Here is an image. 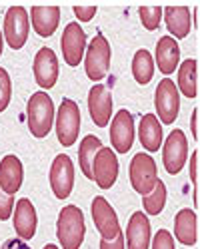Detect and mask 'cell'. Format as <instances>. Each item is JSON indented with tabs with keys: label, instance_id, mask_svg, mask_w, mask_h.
Wrapping results in <instances>:
<instances>
[{
	"label": "cell",
	"instance_id": "cell-1",
	"mask_svg": "<svg viewBox=\"0 0 200 249\" xmlns=\"http://www.w3.org/2000/svg\"><path fill=\"white\" fill-rule=\"evenodd\" d=\"M84 215L76 205H66L58 213V223H56V233L58 241L64 249H78L84 241Z\"/></svg>",
	"mask_w": 200,
	"mask_h": 249
},
{
	"label": "cell",
	"instance_id": "cell-2",
	"mask_svg": "<svg viewBox=\"0 0 200 249\" xmlns=\"http://www.w3.org/2000/svg\"><path fill=\"white\" fill-rule=\"evenodd\" d=\"M26 116H28V130L34 138H46L48 132L52 130L54 124V104L52 98L46 92H36L30 96L28 106H26Z\"/></svg>",
	"mask_w": 200,
	"mask_h": 249
},
{
	"label": "cell",
	"instance_id": "cell-3",
	"mask_svg": "<svg viewBox=\"0 0 200 249\" xmlns=\"http://www.w3.org/2000/svg\"><path fill=\"white\" fill-rule=\"evenodd\" d=\"M110 58H112V52H110L108 40L102 34H96L86 48V58H84L86 76L92 82L104 80L110 68Z\"/></svg>",
	"mask_w": 200,
	"mask_h": 249
},
{
	"label": "cell",
	"instance_id": "cell-4",
	"mask_svg": "<svg viewBox=\"0 0 200 249\" xmlns=\"http://www.w3.org/2000/svg\"><path fill=\"white\" fill-rule=\"evenodd\" d=\"M80 132V110L74 100L64 98L56 114V136L64 148H70Z\"/></svg>",
	"mask_w": 200,
	"mask_h": 249
},
{
	"label": "cell",
	"instance_id": "cell-5",
	"mask_svg": "<svg viewBox=\"0 0 200 249\" xmlns=\"http://www.w3.org/2000/svg\"><path fill=\"white\" fill-rule=\"evenodd\" d=\"M128 172H130V183H132L134 192H138L140 196H148L154 190V185L158 181L156 161L148 154H144V152L136 154L130 161Z\"/></svg>",
	"mask_w": 200,
	"mask_h": 249
},
{
	"label": "cell",
	"instance_id": "cell-6",
	"mask_svg": "<svg viewBox=\"0 0 200 249\" xmlns=\"http://www.w3.org/2000/svg\"><path fill=\"white\" fill-rule=\"evenodd\" d=\"M30 32V22H28V12L24 6H10L4 16V38L12 50H20Z\"/></svg>",
	"mask_w": 200,
	"mask_h": 249
},
{
	"label": "cell",
	"instance_id": "cell-7",
	"mask_svg": "<svg viewBox=\"0 0 200 249\" xmlns=\"http://www.w3.org/2000/svg\"><path fill=\"white\" fill-rule=\"evenodd\" d=\"M154 106H156V114L160 116V122L166 124V126L174 124V120L178 118V110H180V94L170 78L160 80V84L156 86Z\"/></svg>",
	"mask_w": 200,
	"mask_h": 249
},
{
	"label": "cell",
	"instance_id": "cell-8",
	"mask_svg": "<svg viewBox=\"0 0 200 249\" xmlns=\"http://www.w3.org/2000/svg\"><path fill=\"white\" fill-rule=\"evenodd\" d=\"M188 158V142L182 130H174L164 142L162 148V161H164V170L170 176L180 174V170L184 168Z\"/></svg>",
	"mask_w": 200,
	"mask_h": 249
},
{
	"label": "cell",
	"instance_id": "cell-9",
	"mask_svg": "<svg viewBox=\"0 0 200 249\" xmlns=\"http://www.w3.org/2000/svg\"><path fill=\"white\" fill-rule=\"evenodd\" d=\"M50 188L58 199H66L74 188V165L66 154H58L50 165Z\"/></svg>",
	"mask_w": 200,
	"mask_h": 249
},
{
	"label": "cell",
	"instance_id": "cell-10",
	"mask_svg": "<svg viewBox=\"0 0 200 249\" xmlns=\"http://www.w3.org/2000/svg\"><path fill=\"white\" fill-rule=\"evenodd\" d=\"M118 178V160L112 148H100L92 161V179L100 190H110Z\"/></svg>",
	"mask_w": 200,
	"mask_h": 249
},
{
	"label": "cell",
	"instance_id": "cell-11",
	"mask_svg": "<svg viewBox=\"0 0 200 249\" xmlns=\"http://www.w3.org/2000/svg\"><path fill=\"white\" fill-rule=\"evenodd\" d=\"M60 46H62V54H64L66 64L72 68L78 66L84 52H86V32L80 28L78 22L66 24L62 38H60Z\"/></svg>",
	"mask_w": 200,
	"mask_h": 249
},
{
	"label": "cell",
	"instance_id": "cell-12",
	"mask_svg": "<svg viewBox=\"0 0 200 249\" xmlns=\"http://www.w3.org/2000/svg\"><path fill=\"white\" fill-rule=\"evenodd\" d=\"M92 219L102 239H114L120 233L118 215L102 196H96L92 199Z\"/></svg>",
	"mask_w": 200,
	"mask_h": 249
},
{
	"label": "cell",
	"instance_id": "cell-13",
	"mask_svg": "<svg viewBox=\"0 0 200 249\" xmlns=\"http://www.w3.org/2000/svg\"><path fill=\"white\" fill-rule=\"evenodd\" d=\"M110 142L118 154H128L134 143V118L128 110H120L112 118L110 126Z\"/></svg>",
	"mask_w": 200,
	"mask_h": 249
},
{
	"label": "cell",
	"instance_id": "cell-14",
	"mask_svg": "<svg viewBox=\"0 0 200 249\" xmlns=\"http://www.w3.org/2000/svg\"><path fill=\"white\" fill-rule=\"evenodd\" d=\"M88 110L98 128H106L112 118V96L106 86L94 84L88 92Z\"/></svg>",
	"mask_w": 200,
	"mask_h": 249
},
{
	"label": "cell",
	"instance_id": "cell-15",
	"mask_svg": "<svg viewBox=\"0 0 200 249\" xmlns=\"http://www.w3.org/2000/svg\"><path fill=\"white\" fill-rule=\"evenodd\" d=\"M34 78L36 84L50 90L58 80V58L50 48H40L34 56Z\"/></svg>",
	"mask_w": 200,
	"mask_h": 249
},
{
	"label": "cell",
	"instance_id": "cell-16",
	"mask_svg": "<svg viewBox=\"0 0 200 249\" xmlns=\"http://www.w3.org/2000/svg\"><path fill=\"white\" fill-rule=\"evenodd\" d=\"M12 221H14V230L18 233L20 239H32L34 233H36V210L30 199L22 197L16 201V210H14V215H12Z\"/></svg>",
	"mask_w": 200,
	"mask_h": 249
},
{
	"label": "cell",
	"instance_id": "cell-17",
	"mask_svg": "<svg viewBox=\"0 0 200 249\" xmlns=\"http://www.w3.org/2000/svg\"><path fill=\"white\" fill-rule=\"evenodd\" d=\"M24 170H22V161L16 156L8 154L0 161V188H2L8 196H14L20 185H22Z\"/></svg>",
	"mask_w": 200,
	"mask_h": 249
},
{
	"label": "cell",
	"instance_id": "cell-18",
	"mask_svg": "<svg viewBox=\"0 0 200 249\" xmlns=\"http://www.w3.org/2000/svg\"><path fill=\"white\" fill-rule=\"evenodd\" d=\"M128 249H148L150 245V221L144 212H134L126 227Z\"/></svg>",
	"mask_w": 200,
	"mask_h": 249
},
{
	"label": "cell",
	"instance_id": "cell-19",
	"mask_svg": "<svg viewBox=\"0 0 200 249\" xmlns=\"http://www.w3.org/2000/svg\"><path fill=\"white\" fill-rule=\"evenodd\" d=\"M32 28L38 36L48 38L56 32L60 22V8L58 6H32Z\"/></svg>",
	"mask_w": 200,
	"mask_h": 249
},
{
	"label": "cell",
	"instance_id": "cell-20",
	"mask_svg": "<svg viewBox=\"0 0 200 249\" xmlns=\"http://www.w3.org/2000/svg\"><path fill=\"white\" fill-rule=\"evenodd\" d=\"M162 16H164L166 28L174 40L188 36L190 26H192L188 6H166V8H162Z\"/></svg>",
	"mask_w": 200,
	"mask_h": 249
},
{
	"label": "cell",
	"instance_id": "cell-21",
	"mask_svg": "<svg viewBox=\"0 0 200 249\" xmlns=\"http://www.w3.org/2000/svg\"><path fill=\"white\" fill-rule=\"evenodd\" d=\"M180 60V46L172 36H162L156 44V64L162 74H172L176 72Z\"/></svg>",
	"mask_w": 200,
	"mask_h": 249
},
{
	"label": "cell",
	"instance_id": "cell-22",
	"mask_svg": "<svg viewBox=\"0 0 200 249\" xmlns=\"http://www.w3.org/2000/svg\"><path fill=\"white\" fill-rule=\"evenodd\" d=\"M174 233L182 245H196L198 241V217L192 210H180L174 217Z\"/></svg>",
	"mask_w": 200,
	"mask_h": 249
},
{
	"label": "cell",
	"instance_id": "cell-23",
	"mask_svg": "<svg viewBox=\"0 0 200 249\" xmlns=\"http://www.w3.org/2000/svg\"><path fill=\"white\" fill-rule=\"evenodd\" d=\"M138 136H140V143L146 152H158L162 146V128H160V122L154 114H146L140 120V128H138Z\"/></svg>",
	"mask_w": 200,
	"mask_h": 249
},
{
	"label": "cell",
	"instance_id": "cell-24",
	"mask_svg": "<svg viewBox=\"0 0 200 249\" xmlns=\"http://www.w3.org/2000/svg\"><path fill=\"white\" fill-rule=\"evenodd\" d=\"M178 90L186 98L198 96V62L196 60H184L178 68Z\"/></svg>",
	"mask_w": 200,
	"mask_h": 249
},
{
	"label": "cell",
	"instance_id": "cell-25",
	"mask_svg": "<svg viewBox=\"0 0 200 249\" xmlns=\"http://www.w3.org/2000/svg\"><path fill=\"white\" fill-rule=\"evenodd\" d=\"M102 148V142H100L96 136H86L82 142H80V150H78V160H80V170L82 174L92 179V161L96 152Z\"/></svg>",
	"mask_w": 200,
	"mask_h": 249
},
{
	"label": "cell",
	"instance_id": "cell-26",
	"mask_svg": "<svg viewBox=\"0 0 200 249\" xmlns=\"http://www.w3.org/2000/svg\"><path fill=\"white\" fill-rule=\"evenodd\" d=\"M132 76L138 84H148L154 76V60L148 50H138L132 58Z\"/></svg>",
	"mask_w": 200,
	"mask_h": 249
},
{
	"label": "cell",
	"instance_id": "cell-27",
	"mask_svg": "<svg viewBox=\"0 0 200 249\" xmlns=\"http://www.w3.org/2000/svg\"><path fill=\"white\" fill-rule=\"evenodd\" d=\"M166 205V185L164 181H156L154 190L148 196H142V207L148 215H160V212Z\"/></svg>",
	"mask_w": 200,
	"mask_h": 249
},
{
	"label": "cell",
	"instance_id": "cell-28",
	"mask_svg": "<svg viewBox=\"0 0 200 249\" xmlns=\"http://www.w3.org/2000/svg\"><path fill=\"white\" fill-rule=\"evenodd\" d=\"M140 22L150 32H154L160 26V18H162V6H140Z\"/></svg>",
	"mask_w": 200,
	"mask_h": 249
},
{
	"label": "cell",
	"instance_id": "cell-29",
	"mask_svg": "<svg viewBox=\"0 0 200 249\" xmlns=\"http://www.w3.org/2000/svg\"><path fill=\"white\" fill-rule=\"evenodd\" d=\"M12 98V82L4 68H0V112H4Z\"/></svg>",
	"mask_w": 200,
	"mask_h": 249
},
{
	"label": "cell",
	"instance_id": "cell-30",
	"mask_svg": "<svg viewBox=\"0 0 200 249\" xmlns=\"http://www.w3.org/2000/svg\"><path fill=\"white\" fill-rule=\"evenodd\" d=\"M12 210H14V196H8L2 188H0V219L2 221L10 219Z\"/></svg>",
	"mask_w": 200,
	"mask_h": 249
},
{
	"label": "cell",
	"instance_id": "cell-31",
	"mask_svg": "<svg viewBox=\"0 0 200 249\" xmlns=\"http://www.w3.org/2000/svg\"><path fill=\"white\" fill-rule=\"evenodd\" d=\"M152 249H174V239L170 231L160 230L152 239Z\"/></svg>",
	"mask_w": 200,
	"mask_h": 249
},
{
	"label": "cell",
	"instance_id": "cell-32",
	"mask_svg": "<svg viewBox=\"0 0 200 249\" xmlns=\"http://www.w3.org/2000/svg\"><path fill=\"white\" fill-rule=\"evenodd\" d=\"M74 14H76V18L80 20V22H90V20L94 18V14H96V10H98V6H94V4H90V6H82V4H76L74 8Z\"/></svg>",
	"mask_w": 200,
	"mask_h": 249
},
{
	"label": "cell",
	"instance_id": "cell-33",
	"mask_svg": "<svg viewBox=\"0 0 200 249\" xmlns=\"http://www.w3.org/2000/svg\"><path fill=\"white\" fill-rule=\"evenodd\" d=\"M198 152H192L190 160V179L194 183V207H198Z\"/></svg>",
	"mask_w": 200,
	"mask_h": 249
},
{
	"label": "cell",
	"instance_id": "cell-34",
	"mask_svg": "<svg viewBox=\"0 0 200 249\" xmlns=\"http://www.w3.org/2000/svg\"><path fill=\"white\" fill-rule=\"evenodd\" d=\"M100 249H124V235L120 231L114 239H100Z\"/></svg>",
	"mask_w": 200,
	"mask_h": 249
},
{
	"label": "cell",
	"instance_id": "cell-35",
	"mask_svg": "<svg viewBox=\"0 0 200 249\" xmlns=\"http://www.w3.org/2000/svg\"><path fill=\"white\" fill-rule=\"evenodd\" d=\"M198 108H194V112H192V120H190V128H192V136H194V140L198 142Z\"/></svg>",
	"mask_w": 200,
	"mask_h": 249
},
{
	"label": "cell",
	"instance_id": "cell-36",
	"mask_svg": "<svg viewBox=\"0 0 200 249\" xmlns=\"http://www.w3.org/2000/svg\"><path fill=\"white\" fill-rule=\"evenodd\" d=\"M2 46H4V34L0 32V56H2Z\"/></svg>",
	"mask_w": 200,
	"mask_h": 249
},
{
	"label": "cell",
	"instance_id": "cell-37",
	"mask_svg": "<svg viewBox=\"0 0 200 249\" xmlns=\"http://www.w3.org/2000/svg\"><path fill=\"white\" fill-rule=\"evenodd\" d=\"M194 28H198V6L194 8Z\"/></svg>",
	"mask_w": 200,
	"mask_h": 249
},
{
	"label": "cell",
	"instance_id": "cell-38",
	"mask_svg": "<svg viewBox=\"0 0 200 249\" xmlns=\"http://www.w3.org/2000/svg\"><path fill=\"white\" fill-rule=\"evenodd\" d=\"M44 249H58V247H56V245H54V243H48V245H46V247H44Z\"/></svg>",
	"mask_w": 200,
	"mask_h": 249
}]
</instances>
